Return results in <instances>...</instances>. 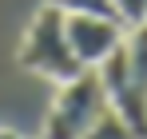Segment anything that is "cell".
<instances>
[{
  "instance_id": "7a4b0ae2",
  "label": "cell",
  "mask_w": 147,
  "mask_h": 139,
  "mask_svg": "<svg viewBox=\"0 0 147 139\" xmlns=\"http://www.w3.org/2000/svg\"><path fill=\"white\" fill-rule=\"evenodd\" d=\"M103 111H107V92H103V84H99L96 68H84L76 80L60 84L48 115H44L40 139H84L88 127H92Z\"/></svg>"
},
{
  "instance_id": "52a82bcc",
  "label": "cell",
  "mask_w": 147,
  "mask_h": 139,
  "mask_svg": "<svg viewBox=\"0 0 147 139\" xmlns=\"http://www.w3.org/2000/svg\"><path fill=\"white\" fill-rule=\"evenodd\" d=\"M111 8H115V20L127 32L139 28V24H147V0H111Z\"/></svg>"
},
{
  "instance_id": "3957f363",
  "label": "cell",
  "mask_w": 147,
  "mask_h": 139,
  "mask_svg": "<svg viewBox=\"0 0 147 139\" xmlns=\"http://www.w3.org/2000/svg\"><path fill=\"white\" fill-rule=\"evenodd\" d=\"M64 28H68V44L76 60L84 68H99L127 36V28L111 16H64Z\"/></svg>"
},
{
  "instance_id": "5b68a950",
  "label": "cell",
  "mask_w": 147,
  "mask_h": 139,
  "mask_svg": "<svg viewBox=\"0 0 147 139\" xmlns=\"http://www.w3.org/2000/svg\"><path fill=\"white\" fill-rule=\"evenodd\" d=\"M84 139H143V135H139V131H135V127H131V123L107 103V111L88 127V135H84Z\"/></svg>"
},
{
  "instance_id": "6da1fadb",
  "label": "cell",
  "mask_w": 147,
  "mask_h": 139,
  "mask_svg": "<svg viewBox=\"0 0 147 139\" xmlns=\"http://www.w3.org/2000/svg\"><path fill=\"white\" fill-rule=\"evenodd\" d=\"M20 64L28 72L52 80V84H68V80H76L84 72V64L76 60L72 44H68V28H64V12L60 8L44 4L32 16V24L24 32V44H20Z\"/></svg>"
},
{
  "instance_id": "277c9868",
  "label": "cell",
  "mask_w": 147,
  "mask_h": 139,
  "mask_svg": "<svg viewBox=\"0 0 147 139\" xmlns=\"http://www.w3.org/2000/svg\"><path fill=\"white\" fill-rule=\"evenodd\" d=\"M123 52H127V76H131V84L147 95V24L127 32Z\"/></svg>"
},
{
  "instance_id": "8992f818",
  "label": "cell",
  "mask_w": 147,
  "mask_h": 139,
  "mask_svg": "<svg viewBox=\"0 0 147 139\" xmlns=\"http://www.w3.org/2000/svg\"><path fill=\"white\" fill-rule=\"evenodd\" d=\"M48 4L60 8L64 16H111V20H115L111 0H48Z\"/></svg>"
},
{
  "instance_id": "ba28073f",
  "label": "cell",
  "mask_w": 147,
  "mask_h": 139,
  "mask_svg": "<svg viewBox=\"0 0 147 139\" xmlns=\"http://www.w3.org/2000/svg\"><path fill=\"white\" fill-rule=\"evenodd\" d=\"M0 139H20V135H16L12 127H0Z\"/></svg>"
}]
</instances>
